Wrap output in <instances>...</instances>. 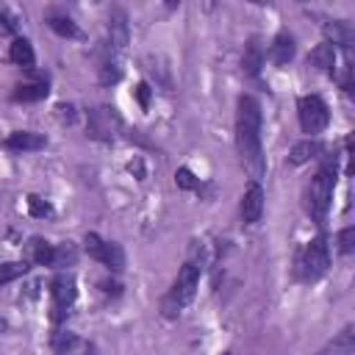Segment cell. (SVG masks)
I'll use <instances>...</instances> for the list:
<instances>
[{
  "label": "cell",
  "mask_w": 355,
  "mask_h": 355,
  "mask_svg": "<svg viewBox=\"0 0 355 355\" xmlns=\"http://www.w3.org/2000/svg\"><path fill=\"white\" fill-rule=\"evenodd\" d=\"M100 83L103 86H111V83H116L119 78H122V67H119V61H116V55L108 50V55L100 61Z\"/></svg>",
  "instance_id": "cell-20"
},
{
  "label": "cell",
  "mask_w": 355,
  "mask_h": 355,
  "mask_svg": "<svg viewBox=\"0 0 355 355\" xmlns=\"http://www.w3.org/2000/svg\"><path fill=\"white\" fill-rule=\"evenodd\" d=\"M322 150H324L322 141H316V139H302V141H297V144L288 150V164H291V166H302V164H308L311 158H316Z\"/></svg>",
  "instance_id": "cell-17"
},
{
  "label": "cell",
  "mask_w": 355,
  "mask_h": 355,
  "mask_svg": "<svg viewBox=\"0 0 355 355\" xmlns=\"http://www.w3.org/2000/svg\"><path fill=\"white\" fill-rule=\"evenodd\" d=\"M47 78H39V80H22L14 86L11 92V100L14 103H39L47 97Z\"/></svg>",
  "instance_id": "cell-11"
},
{
  "label": "cell",
  "mask_w": 355,
  "mask_h": 355,
  "mask_svg": "<svg viewBox=\"0 0 355 355\" xmlns=\"http://www.w3.org/2000/svg\"><path fill=\"white\" fill-rule=\"evenodd\" d=\"M239 216L244 225H258L261 216H263V189L261 183H250L241 194V202H239Z\"/></svg>",
  "instance_id": "cell-9"
},
{
  "label": "cell",
  "mask_w": 355,
  "mask_h": 355,
  "mask_svg": "<svg viewBox=\"0 0 355 355\" xmlns=\"http://www.w3.org/2000/svg\"><path fill=\"white\" fill-rule=\"evenodd\" d=\"M175 180H178V186H180V189H200V180H197V178L191 175V169H186V166H180V169H178Z\"/></svg>",
  "instance_id": "cell-27"
},
{
  "label": "cell",
  "mask_w": 355,
  "mask_h": 355,
  "mask_svg": "<svg viewBox=\"0 0 355 355\" xmlns=\"http://www.w3.org/2000/svg\"><path fill=\"white\" fill-rule=\"evenodd\" d=\"M324 31H327V36L333 39V42H330L333 47H336V44L349 47V42H352V28H349V22L336 19V22H330V25H324Z\"/></svg>",
  "instance_id": "cell-23"
},
{
  "label": "cell",
  "mask_w": 355,
  "mask_h": 355,
  "mask_svg": "<svg viewBox=\"0 0 355 355\" xmlns=\"http://www.w3.org/2000/svg\"><path fill=\"white\" fill-rule=\"evenodd\" d=\"M78 258V250L72 241H61V244H53V269H64V266H72Z\"/></svg>",
  "instance_id": "cell-22"
},
{
  "label": "cell",
  "mask_w": 355,
  "mask_h": 355,
  "mask_svg": "<svg viewBox=\"0 0 355 355\" xmlns=\"http://www.w3.org/2000/svg\"><path fill=\"white\" fill-rule=\"evenodd\" d=\"M236 150L241 166L258 183L266 172L263 147H261V103L252 94H241L236 103Z\"/></svg>",
  "instance_id": "cell-1"
},
{
  "label": "cell",
  "mask_w": 355,
  "mask_h": 355,
  "mask_svg": "<svg viewBox=\"0 0 355 355\" xmlns=\"http://www.w3.org/2000/svg\"><path fill=\"white\" fill-rule=\"evenodd\" d=\"M297 116H300V128H302V133H308V139H313L316 133H322L330 125V108L319 94L300 97Z\"/></svg>",
  "instance_id": "cell-5"
},
{
  "label": "cell",
  "mask_w": 355,
  "mask_h": 355,
  "mask_svg": "<svg viewBox=\"0 0 355 355\" xmlns=\"http://www.w3.org/2000/svg\"><path fill=\"white\" fill-rule=\"evenodd\" d=\"M222 355H230V352H222Z\"/></svg>",
  "instance_id": "cell-32"
},
{
  "label": "cell",
  "mask_w": 355,
  "mask_h": 355,
  "mask_svg": "<svg viewBox=\"0 0 355 355\" xmlns=\"http://www.w3.org/2000/svg\"><path fill=\"white\" fill-rule=\"evenodd\" d=\"M333 191H336V158L324 161L316 175L308 180L305 191H302V205H305V214L313 219V222H324L327 211H330V200H333Z\"/></svg>",
  "instance_id": "cell-2"
},
{
  "label": "cell",
  "mask_w": 355,
  "mask_h": 355,
  "mask_svg": "<svg viewBox=\"0 0 355 355\" xmlns=\"http://www.w3.org/2000/svg\"><path fill=\"white\" fill-rule=\"evenodd\" d=\"M50 347H53V352H55V355H69V352L78 347V336H75V333H69V330H58V333H53Z\"/></svg>",
  "instance_id": "cell-24"
},
{
  "label": "cell",
  "mask_w": 355,
  "mask_h": 355,
  "mask_svg": "<svg viewBox=\"0 0 355 355\" xmlns=\"http://www.w3.org/2000/svg\"><path fill=\"white\" fill-rule=\"evenodd\" d=\"M83 250L89 252V258H94L97 263H103L111 272H122L125 269V252L116 241H105L97 233H86L83 236Z\"/></svg>",
  "instance_id": "cell-7"
},
{
  "label": "cell",
  "mask_w": 355,
  "mask_h": 355,
  "mask_svg": "<svg viewBox=\"0 0 355 355\" xmlns=\"http://www.w3.org/2000/svg\"><path fill=\"white\" fill-rule=\"evenodd\" d=\"M308 64H313L316 69L333 75V72H336V47H333L330 42L316 44V47L311 50V55H308Z\"/></svg>",
  "instance_id": "cell-18"
},
{
  "label": "cell",
  "mask_w": 355,
  "mask_h": 355,
  "mask_svg": "<svg viewBox=\"0 0 355 355\" xmlns=\"http://www.w3.org/2000/svg\"><path fill=\"white\" fill-rule=\"evenodd\" d=\"M336 247H338L341 255H349V252L355 250V227H352V225L344 227V230L336 236Z\"/></svg>",
  "instance_id": "cell-26"
},
{
  "label": "cell",
  "mask_w": 355,
  "mask_h": 355,
  "mask_svg": "<svg viewBox=\"0 0 355 355\" xmlns=\"http://www.w3.org/2000/svg\"><path fill=\"white\" fill-rule=\"evenodd\" d=\"M197 286H200V266L194 261H186L180 269H178V277L172 280L169 291L164 294L161 300V313L166 319H175L197 294Z\"/></svg>",
  "instance_id": "cell-3"
},
{
  "label": "cell",
  "mask_w": 355,
  "mask_h": 355,
  "mask_svg": "<svg viewBox=\"0 0 355 355\" xmlns=\"http://www.w3.org/2000/svg\"><path fill=\"white\" fill-rule=\"evenodd\" d=\"M297 277L305 283H316L319 277L327 275L330 269V244L324 236L311 239L300 252H297Z\"/></svg>",
  "instance_id": "cell-4"
},
{
  "label": "cell",
  "mask_w": 355,
  "mask_h": 355,
  "mask_svg": "<svg viewBox=\"0 0 355 355\" xmlns=\"http://www.w3.org/2000/svg\"><path fill=\"white\" fill-rule=\"evenodd\" d=\"M319 355H355V333H352V324H347L333 341H327Z\"/></svg>",
  "instance_id": "cell-16"
},
{
  "label": "cell",
  "mask_w": 355,
  "mask_h": 355,
  "mask_svg": "<svg viewBox=\"0 0 355 355\" xmlns=\"http://www.w3.org/2000/svg\"><path fill=\"white\" fill-rule=\"evenodd\" d=\"M44 144H47V139L42 133H33V130H14L6 139V147L14 153H33V150H42Z\"/></svg>",
  "instance_id": "cell-12"
},
{
  "label": "cell",
  "mask_w": 355,
  "mask_h": 355,
  "mask_svg": "<svg viewBox=\"0 0 355 355\" xmlns=\"http://www.w3.org/2000/svg\"><path fill=\"white\" fill-rule=\"evenodd\" d=\"M0 33H14V22H11V17L3 14V11H0Z\"/></svg>",
  "instance_id": "cell-31"
},
{
  "label": "cell",
  "mask_w": 355,
  "mask_h": 355,
  "mask_svg": "<svg viewBox=\"0 0 355 355\" xmlns=\"http://www.w3.org/2000/svg\"><path fill=\"white\" fill-rule=\"evenodd\" d=\"M28 208H31V214H33V216H50V214H53V208H50L44 200L33 197V194L28 197Z\"/></svg>",
  "instance_id": "cell-28"
},
{
  "label": "cell",
  "mask_w": 355,
  "mask_h": 355,
  "mask_svg": "<svg viewBox=\"0 0 355 355\" xmlns=\"http://www.w3.org/2000/svg\"><path fill=\"white\" fill-rule=\"evenodd\" d=\"M86 122H89V136H92V139H100V141L116 139V133H119V128H122V119H119L116 108H111V105H97V108H92L89 116H86Z\"/></svg>",
  "instance_id": "cell-8"
},
{
  "label": "cell",
  "mask_w": 355,
  "mask_h": 355,
  "mask_svg": "<svg viewBox=\"0 0 355 355\" xmlns=\"http://www.w3.org/2000/svg\"><path fill=\"white\" fill-rule=\"evenodd\" d=\"M128 39H130V33H128V14L122 8H111V14H108V44L105 47L116 55V53H122L128 47Z\"/></svg>",
  "instance_id": "cell-10"
},
{
  "label": "cell",
  "mask_w": 355,
  "mask_h": 355,
  "mask_svg": "<svg viewBox=\"0 0 355 355\" xmlns=\"http://www.w3.org/2000/svg\"><path fill=\"white\" fill-rule=\"evenodd\" d=\"M133 94H136V100H139V105H141V108H147V105H150V83H144V80H141V83L133 89Z\"/></svg>",
  "instance_id": "cell-30"
},
{
  "label": "cell",
  "mask_w": 355,
  "mask_h": 355,
  "mask_svg": "<svg viewBox=\"0 0 355 355\" xmlns=\"http://www.w3.org/2000/svg\"><path fill=\"white\" fill-rule=\"evenodd\" d=\"M78 300V283L72 272H58L50 280V319L61 322Z\"/></svg>",
  "instance_id": "cell-6"
},
{
  "label": "cell",
  "mask_w": 355,
  "mask_h": 355,
  "mask_svg": "<svg viewBox=\"0 0 355 355\" xmlns=\"http://www.w3.org/2000/svg\"><path fill=\"white\" fill-rule=\"evenodd\" d=\"M44 22L50 25L53 33L64 36V39H78L80 36V28L75 25V19L69 14H61V11H47L44 14Z\"/></svg>",
  "instance_id": "cell-14"
},
{
  "label": "cell",
  "mask_w": 355,
  "mask_h": 355,
  "mask_svg": "<svg viewBox=\"0 0 355 355\" xmlns=\"http://www.w3.org/2000/svg\"><path fill=\"white\" fill-rule=\"evenodd\" d=\"M55 111H58V119H61V122H67V125L75 122V105H72V103H58Z\"/></svg>",
  "instance_id": "cell-29"
},
{
  "label": "cell",
  "mask_w": 355,
  "mask_h": 355,
  "mask_svg": "<svg viewBox=\"0 0 355 355\" xmlns=\"http://www.w3.org/2000/svg\"><path fill=\"white\" fill-rule=\"evenodd\" d=\"M8 58L17 64V67H22V69H33V64H36V55H33V47H31V42L28 39H22V36H17L14 42H11V47H8Z\"/></svg>",
  "instance_id": "cell-19"
},
{
  "label": "cell",
  "mask_w": 355,
  "mask_h": 355,
  "mask_svg": "<svg viewBox=\"0 0 355 355\" xmlns=\"http://www.w3.org/2000/svg\"><path fill=\"white\" fill-rule=\"evenodd\" d=\"M263 58H266V53H263L261 39H250V42L244 44V53H241V69H244L247 75H258L261 67H263Z\"/></svg>",
  "instance_id": "cell-15"
},
{
  "label": "cell",
  "mask_w": 355,
  "mask_h": 355,
  "mask_svg": "<svg viewBox=\"0 0 355 355\" xmlns=\"http://www.w3.org/2000/svg\"><path fill=\"white\" fill-rule=\"evenodd\" d=\"M28 255H31L33 263L53 266V244L44 241V239H31V244H28Z\"/></svg>",
  "instance_id": "cell-21"
},
{
  "label": "cell",
  "mask_w": 355,
  "mask_h": 355,
  "mask_svg": "<svg viewBox=\"0 0 355 355\" xmlns=\"http://www.w3.org/2000/svg\"><path fill=\"white\" fill-rule=\"evenodd\" d=\"M294 53H297V44H294V36H291L288 31H280V33L272 39V44H269V58H272L277 67H286V64L294 58Z\"/></svg>",
  "instance_id": "cell-13"
},
{
  "label": "cell",
  "mask_w": 355,
  "mask_h": 355,
  "mask_svg": "<svg viewBox=\"0 0 355 355\" xmlns=\"http://www.w3.org/2000/svg\"><path fill=\"white\" fill-rule=\"evenodd\" d=\"M28 269H31L28 261H6V263H0V286H6V283H11V280L22 277Z\"/></svg>",
  "instance_id": "cell-25"
}]
</instances>
